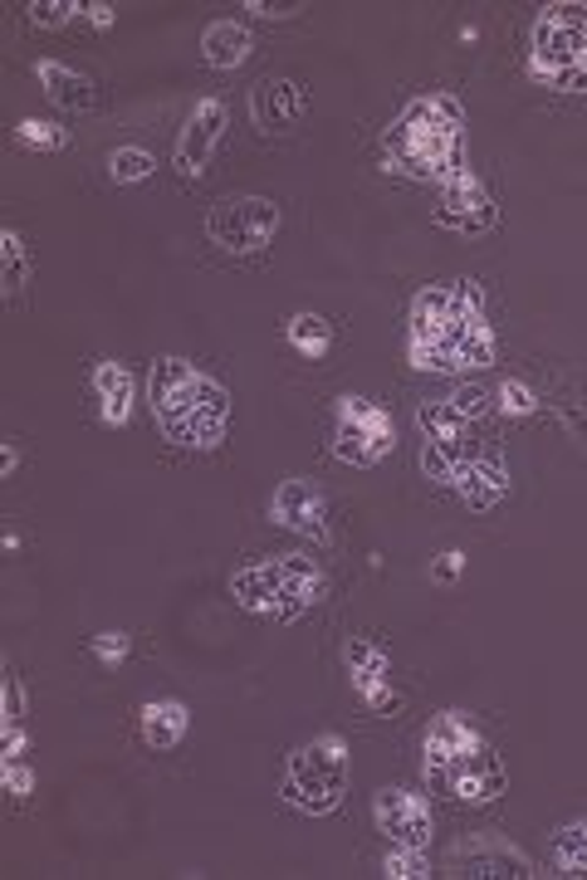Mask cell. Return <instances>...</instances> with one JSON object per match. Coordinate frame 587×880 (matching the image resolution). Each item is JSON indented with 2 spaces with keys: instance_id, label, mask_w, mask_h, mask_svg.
Returning <instances> with one entry per match:
<instances>
[{
  "instance_id": "obj_1",
  "label": "cell",
  "mask_w": 587,
  "mask_h": 880,
  "mask_svg": "<svg viewBox=\"0 0 587 880\" xmlns=\"http://www.w3.org/2000/svg\"><path fill=\"white\" fill-rule=\"evenodd\" d=\"M382 147L387 172L406 176V182L446 186L450 176L465 172V108L456 93H422L392 118Z\"/></svg>"
},
{
  "instance_id": "obj_2",
  "label": "cell",
  "mask_w": 587,
  "mask_h": 880,
  "mask_svg": "<svg viewBox=\"0 0 587 880\" xmlns=\"http://www.w3.org/2000/svg\"><path fill=\"white\" fill-rule=\"evenodd\" d=\"M147 402L162 436L182 450H216L226 440L230 396L216 377L196 372L186 358H157L147 372Z\"/></svg>"
},
{
  "instance_id": "obj_3",
  "label": "cell",
  "mask_w": 587,
  "mask_h": 880,
  "mask_svg": "<svg viewBox=\"0 0 587 880\" xmlns=\"http://www.w3.org/2000/svg\"><path fill=\"white\" fill-rule=\"evenodd\" d=\"M450 323L440 333L436 348L426 352H406V362L416 372H436V377H456V372H480V367L495 362V328L485 319V289L480 279H450Z\"/></svg>"
},
{
  "instance_id": "obj_4",
  "label": "cell",
  "mask_w": 587,
  "mask_h": 880,
  "mask_svg": "<svg viewBox=\"0 0 587 880\" xmlns=\"http://www.w3.org/2000/svg\"><path fill=\"white\" fill-rule=\"evenodd\" d=\"M230 592L245 612H260V616H299L309 606L323 602L329 592V578L313 558L303 553H279V558H260L250 568H240L230 578Z\"/></svg>"
},
{
  "instance_id": "obj_5",
  "label": "cell",
  "mask_w": 587,
  "mask_h": 880,
  "mask_svg": "<svg viewBox=\"0 0 587 880\" xmlns=\"http://www.w3.org/2000/svg\"><path fill=\"white\" fill-rule=\"evenodd\" d=\"M279 798L303 817L338 812L343 798H348V739L343 733H319V739L299 743L289 753Z\"/></svg>"
},
{
  "instance_id": "obj_6",
  "label": "cell",
  "mask_w": 587,
  "mask_h": 880,
  "mask_svg": "<svg viewBox=\"0 0 587 880\" xmlns=\"http://www.w3.org/2000/svg\"><path fill=\"white\" fill-rule=\"evenodd\" d=\"M396 450V421L372 402V396H338L333 406V460L353 470L382 465Z\"/></svg>"
},
{
  "instance_id": "obj_7",
  "label": "cell",
  "mask_w": 587,
  "mask_h": 880,
  "mask_svg": "<svg viewBox=\"0 0 587 880\" xmlns=\"http://www.w3.org/2000/svg\"><path fill=\"white\" fill-rule=\"evenodd\" d=\"M206 235L226 255H260L279 235V206L269 196H226L206 216Z\"/></svg>"
},
{
  "instance_id": "obj_8",
  "label": "cell",
  "mask_w": 587,
  "mask_h": 880,
  "mask_svg": "<svg viewBox=\"0 0 587 880\" xmlns=\"http://www.w3.org/2000/svg\"><path fill=\"white\" fill-rule=\"evenodd\" d=\"M505 783H509V773H505V763H499V753L490 749V743H480V749L450 759V768L440 773V778H431V788L465 807H485L505 792Z\"/></svg>"
},
{
  "instance_id": "obj_9",
  "label": "cell",
  "mask_w": 587,
  "mask_h": 880,
  "mask_svg": "<svg viewBox=\"0 0 587 880\" xmlns=\"http://www.w3.org/2000/svg\"><path fill=\"white\" fill-rule=\"evenodd\" d=\"M372 822H377V832H382L392 846H416V852H431L436 817H431V802H426L422 792L382 788L372 798Z\"/></svg>"
},
{
  "instance_id": "obj_10",
  "label": "cell",
  "mask_w": 587,
  "mask_h": 880,
  "mask_svg": "<svg viewBox=\"0 0 587 880\" xmlns=\"http://www.w3.org/2000/svg\"><path fill=\"white\" fill-rule=\"evenodd\" d=\"M446 871L450 876H475V880H529L539 876L533 861L509 846L505 836H470V842H456L446 856Z\"/></svg>"
},
{
  "instance_id": "obj_11",
  "label": "cell",
  "mask_w": 587,
  "mask_h": 880,
  "mask_svg": "<svg viewBox=\"0 0 587 880\" xmlns=\"http://www.w3.org/2000/svg\"><path fill=\"white\" fill-rule=\"evenodd\" d=\"M226 103L220 99H196V108L186 113L182 123V138H176V152H172V166L186 176V182H202L206 166H211V152L226 138Z\"/></svg>"
},
{
  "instance_id": "obj_12",
  "label": "cell",
  "mask_w": 587,
  "mask_h": 880,
  "mask_svg": "<svg viewBox=\"0 0 587 880\" xmlns=\"http://www.w3.org/2000/svg\"><path fill=\"white\" fill-rule=\"evenodd\" d=\"M436 220L446 230H460V235H485V230H495L499 211H495V201H490L485 182H480V176L465 166L460 176H450V182L440 186Z\"/></svg>"
},
{
  "instance_id": "obj_13",
  "label": "cell",
  "mask_w": 587,
  "mask_h": 880,
  "mask_svg": "<svg viewBox=\"0 0 587 880\" xmlns=\"http://www.w3.org/2000/svg\"><path fill=\"white\" fill-rule=\"evenodd\" d=\"M269 519L279 529L299 533V539H313V543H329V499L313 479H285V485L269 495Z\"/></svg>"
},
{
  "instance_id": "obj_14",
  "label": "cell",
  "mask_w": 587,
  "mask_h": 880,
  "mask_svg": "<svg viewBox=\"0 0 587 880\" xmlns=\"http://www.w3.org/2000/svg\"><path fill=\"white\" fill-rule=\"evenodd\" d=\"M583 35L587 30H568V25H553L549 15H539L533 25V39H529V79L533 83H559L568 69H578L583 59Z\"/></svg>"
},
{
  "instance_id": "obj_15",
  "label": "cell",
  "mask_w": 587,
  "mask_h": 880,
  "mask_svg": "<svg viewBox=\"0 0 587 880\" xmlns=\"http://www.w3.org/2000/svg\"><path fill=\"white\" fill-rule=\"evenodd\" d=\"M303 108H309V93L299 79H285V73H269L250 89V118L260 132H289L303 118Z\"/></svg>"
},
{
  "instance_id": "obj_16",
  "label": "cell",
  "mask_w": 587,
  "mask_h": 880,
  "mask_svg": "<svg viewBox=\"0 0 587 880\" xmlns=\"http://www.w3.org/2000/svg\"><path fill=\"white\" fill-rule=\"evenodd\" d=\"M480 743H485V739H480L475 719L460 715V709H440V715L431 719V729H426V739H422V749H426V759H422L426 783L440 778V773L450 768V759H460V753L480 749Z\"/></svg>"
},
{
  "instance_id": "obj_17",
  "label": "cell",
  "mask_w": 587,
  "mask_h": 880,
  "mask_svg": "<svg viewBox=\"0 0 587 880\" xmlns=\"http://www.w3.org/2000/svg\"><path fill=\"white\" fill-rule=\"evenodd\" d=\"M450 303H456L450 285H426V289H416L412 313H406V352L436 348L440 333H446V323H450Z\"/></svg>"
},
{
  "instance_id": "obj_18",
  "label": "cell",
  "mask_w": 587,
  "mask_h": 880,
  "mask_svg": "<svg viewBox=\"0 0 587 880\" xmlns=\"http://www.w3.org/2000/svg\"><path fill=\"white\" fill-rule=\"evenodd\" d=\"M450 489H456V495L465 499V505L475 509V513H485V509H495L499 499L509 495V470L499 465L495 455H475L470 465H460V470H456Z\"/></svg>"
},
{
  "instance_id": "obj_19",
  "label": "cell",
  "mask_w": 587,
  "mask_h": 880,
  "mask_svg": "<svg viewBox=\"0 0 587 880\" xmlns=\"http://www.w3.org/2000/svg\"><path fill=\"white\" fill-rule=\"evenodd\" d=\"M93 396H99V416L103 426H128L133 421V402H138V382L123 362H99L93 367Z\"/></svg>"
},
{
  "instance_id": "obj_20",
  "label": "cell",
  "mask_w": 587,
  "mask_h": 880,
  "mask_svg": "<svg viewBox=\"0 0 587 880\" xmlns=\"http://www.w3.org/2000/svg\"><path fill=\"white\" fill-rule=\"evenodd\" d=\"M35 73H39V89L49 93V103H55V108H65V113H89L93 103H99V89H93L89 73L59 65V59H39Z\"/></svg>"
},
{
  "instance_id": "obj_21",
  "label": "cell",
  "mask_w": 587,
  "mask_h": 880,
  "mask_svg": "<svg viewBox=\"0 0 587 880\" xmlns=\"http://www.w3.org/2000/svg\"><path fill=\"white\" fill-rule=\"evenodd\" d=\"M250 55H255V35H250L245 25H235V20H216V25H206L202 35V59L220 73L250 65Z\"/></svg>"
},
{
  "instance_id": "obj_22",
  "label": "cell",
  "mask_w": 587,
  "mask_h": 880,
  "mask_svg": "<svg viewBox=\"0 0 587 880\" xmlns=\"http://www.w3.org/2000/svg\"><path fill=\"white\" fill-rule=\"evenodd\" d=\"M186 729H192V709H186L182 699H147V705H142V739H147V749H157V753L176 749V743L186 739Z\"/></svg>"
},
{
  "instance_id": "obj_23",
  "label": "cell",
  "mask_w": 587,
  "mask_h": 880,
  "mask_svg": "<svg viewBox=\"0 0 587 880\" xmlns=\"http://www.w3.org/2000/svg\"><path fill=\"white\" fill-rule=\"evenodd\" d=\"M475 455H485V450H480V440H475V431L446 436V440H426V445H422V470H426V479H436V485H450V479H456V470L470 465Z\"/></svg>"
},
{
  "instance_id": "obj_24",
  "label": "cell",
  "mask_w": 587,
  "mask_h": 880,
  "mask_svg": "<svg viewBox=\"0 0 587 880\" xmlns=\"http://www.w3.org/2000/svg\"><path fill=\"white\" fill-rule=\"evenodd\" d=\"M285 338L289 348L299 352V358H329L333 352V323L323 319V313H294V319L285 323Z\"/></svg>"
},
{
  "instance_id": "obj_25",
  "label": "cell",
  "mask_w": 587,
  "mask_h": 880,
  "mask_svg": "<svg viewBox=\"0 0 587 880\" xmlns=\"http://www.w3.org/2000/svg\"><path fill=\"white\" fill-rule=\"evenodd\" d=\"M553 866H559V876H587V817H573V822L559 826Z\"/></svg>"
},
{
  "instance_id": "obj_26",
  "label": "cell",
  "mask_w": 587,
  "mask_h": 880,
  "mask_svg": "<svg viewBox=\"0 0 587 880\" xmlns=\"http://www.w3.org/2000/svg\"><path fill=\"white\" fill-rule=\"evenodd\" d=\"M343 660H348L353 690L367 685V680H387V670H392V656H387L377 641H367V636H353V641L343 646Z\"/></svg>"
},
{
  "instance_id": "obj_27",
  "label": "cell",
  "mask_w": 587,
  "mask_h": 880,
  "mask_svg": "<svg viewBox=\"0 0 587 880\" xmlns=\"http://www.w3.org/2000/svg\"><path fill=\"white\" fill-rule=\"evenodd\" d=\"M416 426H422L426 440H446V436H465L475 421H465V416H460L446 396H431V402L416 406Z\"/></svg>"
},
{
  "instance_id": "obj_28",
  "label": "cell",
  "mask_w": 587,
  "mask_h": 880,
  "mask_svg": "<svg viewBox=\"0 0 587 880\" xmlns=\"http://www.w3.org/2000/svg\"><path fill=\"white\" fill-rule=\"evenodd\" d=\"M0 265H5V275H0L5 299H15L30 279V250H25V240H20V230H5V235H0Z\"/></svg>"
},
{
  "instance_id": "obj_29",
  "label": "cell",
  "mask_w": 587,
  "mask_h": 880,
  "mask_svg": "<svg viewBox=\"0 0 587 880\" xmlns=\"http://www.w3.org/2000/svg\"><path fill=\"white\" fill-rule=\"evenodd\" d=\"M157 172V157L147 152V147H118V152L108 157V176L118 186H138L147 182V176Z\"/></svg>"
},
{
  "instance_id": "obj_30",
  "label": "cell",
  "mask_w": 587,
  "mask_h": 880,
  "mask_svg": "<svg viewBox=\"0 0 587 880\" xmlns=\"http://www.w3.org/2000/svg\"><path fill=\"white\" fill-rule=\"evenodd\" d=\"M15 142L30 147V152H65L69 128H59V123H39V118H20L15 123Z\"/></svg>"
},
{
  "instance_id": "obj_31",
  "label": "cell",
  "mask_w": 587,
  "mask_h": 880,
  "mask_svg": "<svg viewBox=\"0 0 587 880\" xmlns=\"http://www.w3.org/2000/svg\"><path fill=\"white\" fill-rule=\"evenodd\" d=\"M382 876L387 880H426L431 876V861H426V852H416V846H392L382 861Z\"/></svg>"
},
{
  "instance_id": "obj_32",
  "label": "cell",
  "mask_w": 587,
  "mask_h": 880,
  "mask_svg": "<svg viewBox=\"0 0 587 880\" xmlns=\"http://www.w3.org/2000/svg\"><path fill=\"white\" fill-rule=\"evenodd\" d=\"M495 406L505 416H533V412H539V392H533L529 382H505L495 392Z\"/></svg>"
},
{
  "instance_id": "obj_33",
  "label": "cell",
  "mask_w": 587,
  "mask_h": 880,
  "mask_svg": "<svg viewBox=\"0 0 587 880\" xmlns=\"http://www.w3.org/2000/svg\"><path fill=\"white\" fill-rule=\"evenodd\" d=\"M73 15H83V5H73V0H35V5H30V25L35 30H59V25H69Z\"/></svg>"
},
{
  "instance_id": "obj_34",
  "label": "cell",
  "mask_w": 587,
  "mask_h": 880,
  "mask_svg": "<svg viewBox=\"0 0 587 880\" xmlns=\"http://www.w3.org/2000/svg\"><path fill=\"white\" fill-rule=\"evenodd\" d=\"M446 402L456 406V412L465 416V421H480V416L490 412V392H485V386H475V382H460L456 392L446 396Z\"/></svg>"
},
{
  "instance_id": "obj_35",
  "label": "cell",
  "mask_w": 587,
  "mask_h": 880,
  "mask_svg": "<svg viewBox=\"0 0 587 880\" xmlns=\"http://www.w3.org/2000/svg\"><path fill=\"white\" fill-rule=\"evenodd\" d=\"M358 695L372 715H396V709H402V695H396L387 680H367V685H358Z\"/></svg>"
},
{
  "instance_id": "obj_36",
  "label": "cell",
  "mask_w": 587,
  "mask_h": 880,
  "mask_svg": "<svg viewBox=\"0 0 587 880\" xmlns=\"http://www.w3.org/2000/svg\"><path fill=\"white\" fill-rule=\"evenodd\" d=\"M128 651H133V641L123 632H99V636H93V656H99V665H108V670L123 665Z\"/></svg>"
},
{
  "instance_id": "obj_37",
  "label": "cell",
  "mask_w": 587,
  "mask_h": 880,
  "mask_svg": "<svg viewBox=\"0 0 587 880\" xmlns=\"http://www.w3.org/2000/svg\"><path fill=\"white\" fill-rule=\"evenodd\" d=\"M0 783H5V792H15V798H30V792H35V773H30L25 759L0 763Z\"/></svg>"
},
{
  "instance_id": "obj_38",
  "label": "cell",
  "mask_w": 587,
  "mask_h": 880,
  "mask_svg": "<svg viewBox=\"0 0 587 880\" xmlns=\"http://www.w3.org/2000/svg\"><path fill=\"white\" fill-rule=\"evenodd\" d=\"M543 15L553 20V25H568V30H587V5L578 0H559V5H549Z\"/></svg>"
},
{
  "instance_id": "obj_39",
  "label": "cell",
  "mask_w": 587,
  "mask_h": 880,
  "mask_svg": "<svg viewBox=\"0 0 587 880\" xmlns=\"http://www.w3.org/2000/svg\"><path fill=\"white\" fill-rule=\"evenodd\" d=\"M5 725H25V690H20V675H5Z\"/></svg>"
},
{
  "instance_id": "obj_40",
  "label": "cell",
  "mask_w": 587,
  "mask_h": 880,
  "mask_svg": "<svg viewBox=\"0 0 587 880\" xmlns=\"http://www.w3.org/2000/svg\"><path fill=\"white\" fill-rule=\"evenodd\" d=\"M460 572H465V553H460V548H446V553H440V558H436L431 578H440V582H456Z\"/></svg>"
},
{
  "instance_id": "obj_41",
  "label": "cell",
  "mask_w": 587,
  "mask_h": 880,
  "mask_svg": "<svg viewBox=\"0 0 587 880\" xmlns=\"http://www.w3.org/2000/svg\"><path fill=\"white\" fill-rule=\"evenodd\" d=\"M245 10H250V15H260V20H289V15H299V10H303V0H294V5H269V0H245Z\"/></svg>"
},
{
  "instance_id": "obj_42",
  "label": "cell",
  "mask_w": 587,
  "mask_h": 880,
  "mask_svg": "<svg viewBox=\"0 0 587 880\" xmlns=\"http://www.w3.org/2000/svg\"><path fill=\"white\" fill-rule=\"evenodd\" d=\"M25 749H30L25 725H5V753H0V763H5V759H25Z\"/></svg>"
},
{
  "instance_id": "obj_43",
  "label": "cell",
  "mask_w": 587,
  "mask_h": 880,
  "mask_svg": "<svg viewBox=\"0 0 587 880\" xmlns=\"http://www.w3.org/2000/svg\"><path fill=\"white\" fill-rule=\"evenodd\" d=\"M79 20H89L93 30H113V20H118V10L113 5H103V0H93V5H83V15Z\"/></svg>"
},
{
  "instance_id": "obj_44",
  "label": "cell",
  "mask_w": 587,
  "mask_h": 880,
  "mask_svg": "<svg viewBox=\"0 0 587 880\" xmlns=\"http://www.w3.org/2000/svg\"><path fill=\"white\" fill-rule=\"evenodd\" d=\"M15 470H20V445H15V440H10V445L0 450V479H10V475H15Z\"/></svg>"
},
{
  "instance_id": "obj_45",
  "label": "cell",
  "mask_w": 587,
  "mask_h": 880,
  "mask_svg": "<svg viewBox=\"0 0 587 880\" xmlns=\"http://www.w3.org/2000/svg\"><path fill=\"white\" fill-rule=\"evenodd\" d=\"M578 65H583V69H587V35H583V59H578Z\"/></svg>"
}]
</instances>
